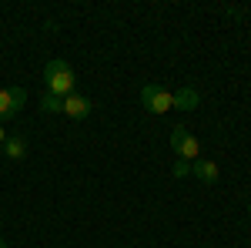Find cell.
<instances>
[{
  "mask_svg": "<svg viewBox=\"0 0 251 248\" xmlns=\"http://www.w3.org/2000/svg\"><path fill=\"white\" fill-rule=\"evenodd\" d=\"M44 81H47V91L57 94V97H67L74 91V71H71L67 60H60V57L44 67Z\"/></svg>",
  "mask_w": 251,
  "mask_h": 248,
  "instance_id": "6da1fadb",
  "label": "cell"
},
{
  "mask_svg": "<svg viewBox=\"0 0 251 248\" xmlns=\"http://www.w3.org/2000/svg\"><path fill=\"white\" fill-rule=\"evenodd\" d=\"M171 148H174V154H177L181 161H198V154H201V141H198L188 128H174V131H171Z\"/></svg>",
  "mask_w": 251,
  "mask_h": 248,
  "instance_id": "7a4b0ae2",
  "label": "cell"
},
{
  "mask_svg": "<svg viewBox=\"0 0 251 248\" xmlns=\"http://www.w3.org/2000/svg\"><path fill=\"white\" fill-rule=\"evenodd\" d=\"M141 104H144L151 114H164V111H171V108H174V94H171V91H164V87H157V84H144V91H141Z\"/></svg>",
  "mask_w": 251,
  "mask_h": 248,
  "instance_id": "3957f363",
  "label": "cell"
},
{
  "mask_svg": "<svg viewBox=\"0 0 251 248\" xmlns=\"http://www.w3.org/2000/svg\"><path fill=\"white\" fill-rule=\"evenodd\" d=\"M24 101H27V91L24 87H0V121L14 117L24 108Z\"/></svg>",
  "mask_w": 251,
  "mask_h": 248,
  "instance_id": "277c9868",
  "label": "cell"
},
{
  "mask_svg": "<svg viewBox=\"0 0 251 248\" xmlns=\"http://www.w3.org/2000/svg\"><path fill=\"white\" fill-rule=\"evenodd\" d=\"M64 114L74 117V121L87 117V114H91V101H87V97H80V94H67V97H64Z\"/></svg>",
  "mask_w": 251,
  "mask_h": 248,
  "instance_id": "5b68a950",
  "label": "cell"
},
{
  "mask_svg": "<svg viewBox=\"0 0 251 248\" xmlns=\"http://www.w3.org/2000/svg\"><path fill=\"white\" fill-rule=\"evenodd\" d=\"M191 171H194V178H198V181H204V185H214V181L221 178V171H218V165H214V161H194Z\"/></svg>",
  "mask_w": 251,
  "mask_h": 248,
  "instance_id": "8992f818",
  "label": "cell"
},
{
  "mask_svg": "<svg viewBox=\"0 0 251 248\" xmlns=\"http://www.w3.org/2000/svg\"><path fill=\"white\" fill-rule=\"evenodd\" d=\"M198 101H201V97H198L194 87H181V91H174V108H177V111H194Z\"/></svg>",
  "mask_w": 251,
  "mask_h": 248,
  "instance_id": "52a82bcc",
  "label": "cell"
},
{
  "mask_svg": "<svg viewBox=\"0 0 251 248\" xmlns=\"http://www.w3.org/2000/svg\"><path fill=\"white\" fill-rule=\"evenodd\" d=\"M3 151H7L10 161H24V158H27V141H24V138H7V141H3Z\"/></svg>",
  "mask_w": 251,
  "mask_h": 248,
  "instance_id": "ba28073f",
  "label": "cell"
},
{
  "mask_svg": "<svg viewBox=\"0 0 251 248\" xmlns=\"http://www.w3.org/2000/svg\"><path fill=\"white\" fill-rule=\"evenodd\" d=\"M40 111H47V114H64V97L47 91V94L40 97Z\"/></svg>",
  "mask_w": 251,
  "mask_h": 248,
  "instance_id": "9c48e42d",
  "label": "cell"
},
{
  "mask_svg": "<svg viewBox=\"0 0 251 248\" xmlns=\"http://www.w3.org/2000/svg\"><path fill=\"white\" fill-rule=\"evenodd\" d=\"M3 141H7V134H3V128H0V144H3Z\"/></svg>",
  "mask_w": 251,
  "mask_h": 248,
  "instance_id": "30bf717a",
  "label": "cell"
},
{
  "mask_svg": "<svg viewBox=\"0 0 251 248\" xmlns=\"http://www.w3.org/2000/svg\"><path fill=\"white\" fill-rule=\"evenodd\" d=\"M0 248H7V245H3V238H0Z\"/></svg>",
  "mask_w": 251,
  "mask_h": 248,
  "instance_id": "8fae6325",
  "label": "cell"
}]
</instances>
